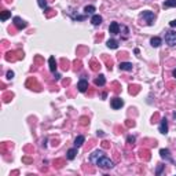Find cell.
<instances>
[{
	"label": "cell",
	"instance_id": "6da1fadb",
	"mask_svg": "<svg viewBox=\"0 0 176 176\" xmlns=\"http://www.w3.org/2000/svg\"><path fill=\"white\" fill-rule=\"evenodd\" d=\"M96 165H98L99 168H102V169H112V168L114 167L113 161H112L110 158L105 157V156H102V157L96 161Z\"/></svg>",
	"mask_w": 176,
	"mask_h": 176
},
{
	"label": "cell",
	"instance_id": "7a4b0ae2",
	"mask_svg": "<svg viewBox=\"0 0 176 176\" xmlns=\"http://www.w3.org/2000/svg\"><path fill=\"white\" fill-rule=\"evenodd\" d=\"M140 17L145 19V22L147 24V25H153V24H154V18H156V15H154L153 11L146 10V11H143V13L140 14Z\"/></svg>",
	"mask_w": 176,
	"mask_h": 176
},
{
	"label": "cell",
	"instance_id": "3957f363",
	"mask_svg": "<svg viewBox=\"0 0 176 176\" xmlns=\"http://www.w3.org/2000/svg\"><path fill=\"white\" fill-rule=\"evenodd\" d=\"M165 43L168 44V45H171V47L176 45V32H173V30L167 32V35H165Z\"/></svg>",
	"mask_w": 176,
	"mask_h": 176
},
{
	"label": "cell",
	"instance_id": "277c9868",
	"mask_svg": "<svg viewBox=\"0 0 176 176\" xmlns=\"http://www.w3.org/2000/svg\"><path fill=\"white\" fill-rule=\"evenodd\" d=\"M110 105H112V107H113L114 110H117V109H121V107L124 106V101L120 99V98H113L112 102H110Z\"/></svg>",
	"mask_w": 176,
	"mask_h": 176
},
{
	"label": "cell",
	"instance_id": "5b68a950",
	"mask_svg": "<svg viewBox=\"0 0 176 176\" xmlns=\"http://www.w3.org/2000/svg\"><path fill=\"white\" fill-rule=\"evenodd\" d=\"M13 21H14V25L17 26L19 30H21V29H25V28H26V22L22 18H19V17H14Z\"/></svg>",
	"mask_w": 176,
	"mask_h": 176
},
{
	"label": "cell",
	"instance_id": "8992f818",
	"mask_svg": "<svg viewBox=\"0 0 176 176\" xmlns=\"http://www.w3.org/2000/svg\"><path fill=\"white\" fill-rule=\"evenodd\" d=\"M160 156H161V158H164V160H167V161H169V162H172V157H171V151L168 150V149H161V150H160Z\"/></svg>",
	"mask_w": 176,
	"mask_h": 176
},
{
	"label": "cell",
	"instance_id": "52a82bcc",
	"mask_svg": "<svg viewBox=\"0 0 176 176\" xmlns=\"http://www.w3.org/2000/svg\"><path fill=\"white\" fill-rule=\"evenodd\" d=\"M102 156H103V151H102V150H96V151H94V153L91 154V157H89V161H91V162H95V164H96V161H98V160H99Z\"/></svg>",
	"mask_w": 176,
	"mask_h": 176
},
{
	"label": "cell",
	"instance_id": "ba28073f",
	"mask_svg": "<svg viewBox=\"0 0 176 176\" xmlns=\"http://www.w3.org/2000/svg\"><path fill=\"white\" fill-rule=\"evenodd\" d=\"M77 88H79L80 92H85L87 88H88V81L85 80V79H81V80L79 81V84H77Z\"/></svg>",
	"mask_w": 176,
	"mask_h": 176
},
{
	"label": "cell",
	"instance_id": "9c48e42d",
	"mask_svg": "<svg viewBox=\"0 0 176 176\" xmlns=\"http://www.w3.org/2000/svg\"><path fill=\"white\" fill-rule=\"evenodd\" d=\"M109 32L112 33V35H118L120 33V25L117 22H112L110 26H109Z\"/></svg>",
	"mask_w": 176,
	"mask_h": 176
},
{
	"label": "cell",
	"instance_id": "30bf717a",
	"mask_svg": "<svg viewBox=\"0 0 176 176\" xmlns=\"http://www.w3.org/2000/svg\"><path fill=\"white\" fill-rule=\"evenodd\" d=\"M160 132L162 135H167L168 133V123H167V118L161 120V124H160Z\"/></svg>",
	"mask_w": 176,
	"mask_h": 176
},
{
	"label": "cell",
	"instance_id": "8fae6325",
	"mask_svg": "<svg viewBox=\"0 0 176 176\" xmlns=\"http://www.w3.org/2000/svg\"><path fill=\"white\" fill-rule=\"evenodd\" d=\"M102 21H103V18H102L101 15L95 14V15H92V18H91V24L94 26H99L102 24Z\"/></svg>",
	"mask_w": 176,
	"mask_h": 176
},
{
	"label": "cell",
	"instance_id": "7c38bea8",
	"mask_svg": "<svg viewBox=\"0 0 176 176\" xmlns=\"http://www.w3.org/2000/svg\"><path fill=\"white\" fill-rule=\"evenodd\" d=\"M118 68H120V70H125V72H131L132 70V63H129V62H121L118 65Z\"/></svg>",
	"mask_w": 176,
	"mask_h": 176
},
{
	"label": "cell",
	"instance_id": "4fadbf2b",
	"mask_svg": "<svg viewBox=\"0 0 176 176\" xmlns=\"http://www.w3.org/2000/svg\"><path fill=\"white\" fill-rule=\"evenodd\" d=\"M106 84V79H105V76L103 74H99V77H96L95 79V85H98V87H103Z\"/></svg>",
	"mask_w": 176,
	"mask_h": 176
},
{
	"label": "cell",
	"instance_id": "5bb4252c",
	"mask_svg": "<svg viewBox=\"0 0 176 176\" xmlns=\"http://www.w3.org/2000/svg\"><path fill=\"white\" fill-rule=\"evenodd\" d=\"M48 65H50L51 72H52V73H55V72H57V62H55V58L50 57V59H48Z\"/></svg>",
	"mask_w": 176,
	"mask_h": 176
},
{
	"label": "cell",
	"instance_id": "9a60e30c",
	"mask_svg": "<svg viewBox=\"0 0 176 176\" xmlns=\"http://www.w3.org/2000/svg\"><path fill=\"white\" fill-rule=\"evenodd\" d=\"M150 44L153 45V47H154V48H158V47H160V45L162 44V40H161L160 37H157V36H156V37H153V39L150 40Z\"/></svg>",
	"mask_w": 176,
	"mask_h": 176
},
{
	"label": "cell",
	"instance_id": "2e32d148",
	"mask_svg": "<svg viewBox=\"0 0 176 176\" xmlns=\"http://www.w3.org/2000/svg\"><path fill=\"white\" fill-rule=\"evenodd\" d=\"M84 142H85V138L83 136V135H80V136H77L74 140V146L79 149V147H81L83 145H84Z\"/></svg>",
	"mask_w": 176,
	"mask_h": 176
},
{
	"label": "cell",
	"instance_id": "e0dca14e",
	"mask_svg": "<svg viewBox=\"0 0 176 176\" xmlns=\"http://www.w3.org/2000/svg\"><path fill=\"white\" fill-rule=\"evenodd\" d=\"M76 154H77V147H73V149H70V150H68V160H74L76 158Z\"/></svg>",
	"mask_w": 176,
	"mask_h": 176
},
{
	"label": "cell",
	"instance_id": "ac0fdd59",
	"mask_svg": "<svg viewBox=\"0 0 176 176\" xmlns=\"http://www.w3.org/2000/svg\"><path fill=\"white\" fill-rule=\"evenodd\" d=\"M10 17H11V11H7V10L1 11V14H0V19L1 21H7Z\"/></svg>",
	"mask_w": 176,
	"mask_h": 176
},
{
	"label": "cell",
	"instance_id": "d6986e66",
	"mask_svg": "<svg viewBox=\"0 0 176 176\" xmlns=\"http://www.w3.org/2000/svg\"><path fill=\"white\" fill-rule=\"evenodd\" d=\"M164 8H171V7H176V0H167L162 4Z\"/></svg>",
	"mask_w": 176,
	"mask_h": 176
},
{
	"label": "cell",
	"instance_id": "ffe728a7",
	"mask_svg": "<svg viewBox=\"0 0 176 176\" xmlns=\"http://www.w3.org/2000/svg\"><path fill=\"white\" fill-rule=\"evenodd\" d=\"M109 48H113V50H116V48H118V43L116 41V40H109L106 44Z\"/></svg>",
	"mask_w": 176,
	"mask_h": 176
},
{
	"label": "cell",
	"instance_id": "44dd1931",
	"mask_svg": "<svg viewBox=\"0 0 176 176\" xmlns=\"http://www.w3.org/2000/svg\"><path fill=\"white\" fill-rule=\"evenodd\" d=\"M84 13L87 14V15L88 14H94L95 13V7L94 6H85L84 7Z\"/></svg>",
	"mask_w": 176,
	"mask_h": 176
},
{
	"label": "cell",
	"instance_id": "7402d4cb",
	"mask_svg": "<svg viewBox=\"0 0 176 176\" xmlns=\"http://www.w3.org/2000/svg\"><path fill=\"white\" fill-rule=\"evenodd\" d=\"M39 7L43 8V10H47V0H37Z\"/></svg>",
	"mask_w": 176,
	"mask_h": 176
},
{
	"label": "cell",
	"instance_id": "603a6c76",
	"mask_svg": "<svg viewBox=\"0 0 176 176\" xmlns=\"http://www.w3.org/2000/svg\"><path fill=\"white\" fill-rule=\"evenodd\" d=\"M164 167H165V165H162V164H160V165H158V168H157V171H156V175H161V172H162V169H164Z\"/></svg>",
	"mask_w": 176,
	"mask_h": 176
},
{
	"label": "cell",
	"instance_id": "cb8c5ba5",
	"mask_svg": "<svg viewBox=\"0 0 176 176\" xmlns=\"http://www.w3.org/2000/svg\"><path fill=\"white\" fill-rule=\"evenodd\" d=\"M127 142H128L129 145H132V143H135V136H131V135H129V136L127 138Z\"/></svg>",
	"mask_w": 176,
	"mask_h": 176
},
{
	"label": "cell",
	"instance_id": "d4e9b609",
	"mask_svg": "<svg viewBox=\"0 0 176 176\" xmlns=\"http://www.w3.org/2000/svg\"><path fill=\"white\" fill-rule=\"evenodd\" d=\"M13 77H14V72L13 70H8V72H7V79H8V80H11Z\"/></svg>",
	"mask_w": 176,
	"mask_h": 176
},
{
	"label": "cell",
	"instance_id": "484cf974",
	"mask_svg": "<svg viewBox=\"0 0 176 176\" xmlns=\"http://www.w3.org/2000/svg\"><path fill=\"white\" fill-rule=\"evenodd\" d=\"M169 26H171V28H176V19L171 21V22H169Z\"/></svg>",
	"mask_w": 176,
	"mask_h": 176
},
{
	"label": "cell",
	"instance_id": "4316f807",
	"mask_svg": "<svg viewBox=\"0 0 176 176\" xmlns=\"http://www.w3.org/2000/svg\"><path fill=\"white\" fill-rule=\"evenodd\" d=\"M54 79H55V80H59V79H61V74L55 73V74H54Z\"/></svg>",
	"mask_w": 176,
	"mask_h": 176
},
{
	"label": "cell",
	"instance_id": "83f0119b",
	"mask_svg": "<svg viewBox=\"0 0 176 176\" xmlns=\"http://www.w3.org/2000/svg\"><path fill=\"white\" fill-rule=\"evenodd\" d=\"M96 135H98V136H103L105 133H103V131H98L96 132Z\"/></svg>",
	"mask_w": 176,
	"mask_h": 176
},
{
	"label": "cell",
	"instance_id": "f1b7e54d",
	"mask_svg": "<svg viewBox=\"0 0 176 176\" xmlns=\"http://www.w3.org/2000/svg\"><path fill=\"white\" fill-rule=\"evenodd\" d=\"M172 74H173V77H175V79H176V69L173 70V72H172Z\"/></svg>",
	"mask_w": 176,
	"mask_h": 176
},
{
	"label": "cell",
	"instance_id": "f546056e",
	"mask_svg": "<svg viewBox=\"0 0 176 176\" xmlns=\"http://www.w3.org/2000/svg\"><path fill=\"white\" fill-rule=\"evenodd\" d=\"M173 117H175V118H176V112H175V113H173Z\"/></svg>",
	"mask_w": 176,
	"mask_h": 176
}]
</instances>
